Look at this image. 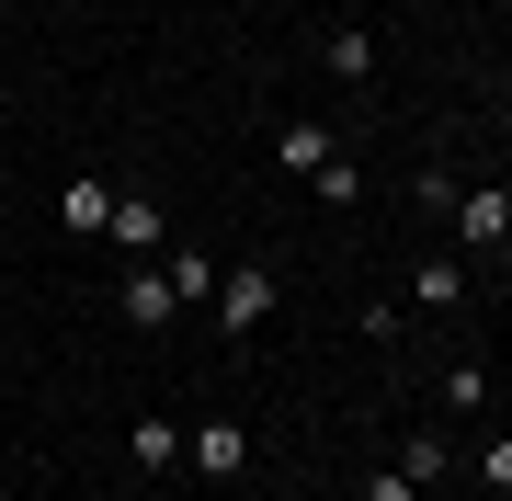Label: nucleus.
Returning a JSON list of instances; mask_svg holds the SVG:
<instances>
[{
  "mask_svg": "<svg viewBox=\"0 0 512 501\" xmlns=\"http://www.w3.org/2000/svg\"><path fill=\"white\" fill-rule=\"evenodd\" d=\"M478 501H512V490H478Z\"/></svg>",
  "mask_w": 512,
  "mask_h": 501,
  "instance_id": "16",
  "label": "nucleus"
},
{
  "mask_svg": "<svg viewBox=\"0 0 512 501\" xmlns=\"http://www.w3.org/2000/svg\"><path fill=\"white\" fill-rule=\"evenodd\" d=\"M160 274H171V297L194 308V297H217V274H228V262H217V251H160Z\"/></svg>",
  "mask_w": 512,
  "mask_h": 501,
  "instance_id": "8",
  "label": "nucleus"
},
{
  "mask_svg": "<svg viewBox=\"0 0 512 501\" xmlns=\"http://www.w3.org/2000/svg\"><path fill=\"white\" fill-rule=\"evenodd\" d=\"M57 12H80V0H57Z\"/></svg>",
  "mask_w": 512,
  "mask_h": 501,
  "instance_id": "17",
  "label": "nucleus"
},
{
  "mask_svg": "<svg viewBox=\"0 0 512 501\" xmlns=\"http://www.w3.org/2000/svg\"><path fill=\"white\" fill-rule=\"evenodd\" d=\"M274 160H285V171H330L342 149H330V126H308V114H296V126H274Z\"/></svg>",
  "mask_w": 512,
  "mask_h": 501,
  "instance_id": "6",
  "label": "nucleus"
},
{
  "mask_svg": "<svg viewBox=\"0 0 512 501\" xmlns=\"http://www.w3.org/2000/svg\"><path fill=\"white\" fill-rule=\"evenodd\" d=\"M410 297H421V308H456V297H467V274H456V262H421Z\"/></svg>",
  "mask_w": 512,
  "mask_h": 501,
  "instance_id": "12",
  "label": "nucleus"
},
{
  "mask_svg": "<svg viewBox=\"0 0 512 501\" xmlns=\"http://www.w3.org/2000/svg\"><path fill=\"white\" fill-rule=\"evenodd\" d=\"M126 456H137V467H171V456H183V422H160V410L126 422Z\"/></svg>",
  "mask_w": 512,
  "mask_h": 501,
  "instance_id": "10",
  "label": "nucleus"
},
{
  "mask_svg": "<svg viewBox=\"0 0 512 501\" xmlns=\"http://www.w3.org/2000/svg\"><path fill=\"white\" fill-rule=\"evenodd\" d=\"M456 240H467V251H512V194H501V183H467V194H456Z\"/></svg>",
  "mask_w": 512,
  "mask_h": 501,
  "instance_id": "2",
  "label": "nucleus"
},
{
  "mask_svg": "<svg viewBox=\"0 0 512 501\" xmlns=\"http://www.w3.org/2000/svg\"><path fill=\"white\" fill-rule=\"evenodd\" d=\"M365 501H421V479H399V467H376V479H365Z\"/></svg>",
  "mask_w": 512,
  "mask_h": 501,
  "instance_id": "15",
  "label": "nucleus"
},
{
  "mask_svg": "<svg viewBox=\"0 0 512 501\" xmlns=\"http://www.w3.org/2000/svg\"><path fill=\"white\" fill-rule=\"evenodd\" d=\"M308 183H319V205H365V171H353V160H330V171H308Z\"/></svg>",
  "mask_w": 512,
  "mask_h": 501,
  "instance_id": "13",
  "label": "nucleus"
},
{
  "mask_svg": "<svg viewBox=\"0 0 512 501\" xmlns=\"http://www.w3.org/2000/svg\"><path fill=\"white\" fill-rule=\"evenodd\" d=\"M262 319H274V262H228V274H217V331L251 342Z\"/></svg>",
  "mask_w": 512,
  "mask_h": 501,
  "instance_id": "1",
  "label": "nucleus"
},
{
  "mask_svg": "<svg viewBox=\"0 0 512 501\" xmlns=\"http://www.w3.org/2000/svg\"><path fill=\"white\" fill-rule=\"evenodd\" d=\"M103 240L126 251V262H160V205H148V194H114V228H103Z\"/></svg>",
  "mask_w": 512,
  "mask_h": 501,
  "instance_id": "5",
  "label": "nucleus"
},
{
  "mask_svg": "<svg viewBox=\"0 0 512 501\" xmlns=\"http://www.w3.org/2000/svg\"><path fill=\"white\" fill-rule=\"evenodd\" d=\"M330 80H342V92H365V80H376V35H365V23L330 35Z\"/></svg>",
  "mask_w": 512,
  "mask_h": 501,
  "instance_id": "7",
  "label": "nucleus"
},
{
  "mask_svg": "<svg viewBox=\"0 0 512 501\" xmlns=\"http://www.w3.org/2000/svg\"><path fill=\"white\" fill-rule=\"evenodd\" d=\"M114 308H126V331H171V319H183V297H171L160 262H137V274L114 285Z\"/></svg>",
  "mask_w": 512,
  "mask_h": 501,
  "instance_id": "3",
  "label": "nucleus"
},
{
  "mask_svg": "<svg viewBox=\"0 0 512 501\" xmlns=\"http://www.w3.org/2000/svg\"><path fill=\"white\" fill-rule=\"evenodd\" d=\"M478 490H512V433H490V445H478Z\"/></svg>",
  "mask_w": 512,
  "mask_h": 501,
  "instance_id": "14",
  "label": "nucleus"
},
{
  "mask_svg": "<svg viewBox=\"0 0 512 501\" xmlns=\"http://www.w3.org/2000/svg\"><path fill=\"white\" fill-rule=\"evenodd\" d=\"M444 467H456V445H444V433H410V445H399V479H421V490H433Z\"/></svg>",
  "mask_w": 512,
  "mask_h": 501,
  "instance_id": "11",
  "label": "nucleus"
},
{
  "mask_svg": "<svg viewBox=\"0 0 512 501\" xmlns=\"http://www.w3.org/2000/svg\"><path fill=\"white\" fill-rule=\"evenodd\" d=\"M57 217H69L80 240H103V228H114V194H103V183H69V194H57Z\"/></svg>",
  "mask_w": 512,
  "mask_h": 501,
  "instance_id": "9",
  "label": "nucleus"
},
{
  "mask_svg": "<svg viewBox=\"0 0 512 501\" xmlns=\"http://www.w3.org/2000/svg\"><path fill=\"white\" fill-rule=\"evenodd\" d=\"M239 467H251V433H239V422H194V479H239Z\"/></svg>",
  "mask_w": 512,
  "mask_h": 501,
  "instance_id": "4",
  "label": "nucleus"
}]
</instances>
